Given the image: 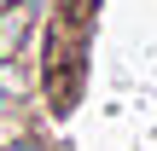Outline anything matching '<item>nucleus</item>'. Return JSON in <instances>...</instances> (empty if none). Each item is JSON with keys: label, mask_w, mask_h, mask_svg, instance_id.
<instances>
[{"label": "nucleus", "mask_w": 157, "mask_h": 151, "mask_svg": "<svg viewBox=\"0 0 157 151\" xmlns=\"http://www.w3.org/2000/svg\"><path fill=\"white\" fill-rule=\"evenodd\" d=\"M6 6H17V0H0V12H6Z\"/></svg>", "instance_id": "obj_4"}, {"label": "nucleus", "mask_w": 157, "mask_h": 151, "mask_svg": "<svg viewBox=\"0 0 157 151\" xmlns=\"http://www.w3.org/2000/svg\"><path fill=\"white\" fill-rule=\"evenodd\" d=\"M17 6H23V12H29L35 23H52V17L64 12V0H17Z\"/></svg>", "instance_id": "obj_2"}, {"label": "nucleus", "mask_w": 157, "mask_h": 151, "mask_svg": "<svg viewBox=\"0 0 157 151\" xmlns=\"http://www.w3.org/2000/svg\"><path fill=\"white\" fill-rule=\"evenodd\" d=\"M0 151H47V140H41V134H12Z\"/></svg>", "instance_id": "obj_3"}, {"label": "nucleus", "mask_w": 157, "mask_h": 151, "mask_svg": "<svg viewBox=\"0 0 157 151\" xmlns=\"http://www.w3.org/2000/svg\"><path fill=\"white\" fill-rule=\"evenodd\" d=\"M23 93H29V70H23V58H0V111L23 105Z\"/></svg>", "instance_id": "obj_1"}]
</instances>
